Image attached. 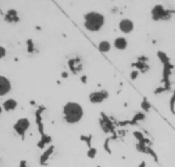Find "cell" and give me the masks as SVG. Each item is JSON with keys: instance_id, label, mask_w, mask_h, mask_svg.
<instances>
[{"instance_id": "2", "label": "cell", "mask_w": 175, "mask_h": 167, "mask_svg": "<svg viewBox=\"0 0 175 167\" xmlns=\"http://www.w3.org/2000/svg\"><path fill=\"white\" fill-rule=\"evenodd\" d=\"M105 19L97 12H89L85 15V28L91 32L98 31L103 27Z\"/></svg>"}, {"instance_id": "6", "label": "cell", "mask_w": 175, "mask_h": 167, "mask_svg": "<svg viewBox=\"0 0 175 167\" xmlns=\"http://www.w3.org/2000/svg\"><path fill=\"white\" fill-rule=\"evenodd\" d=\"M119 29L123 33H125V34H129V33L132 32L133 29H134V23H133V21H130V19H124L120 21Z\"/></svg>"}, {"instance_id": "4", "label": "cell", "mask_w": 175, "mask_h": 167, "mask_svg": "<svg viewBox=\"0 0 175 167\" xmlns=\"http://www.w3.org/2000/svg\"><path fill=\"white\" fill-rule=\"evenodd\" d=\"M12 90V84L7 77L0 74V98L6 97Z\"/></svg>"}, {"instance_id": "9", "label": "cell", "mask_w": 175, "mask_h": 167, "mask_svg": "<svg viewBox=\"0 0 175 167\" xmlns=\"http://www.w3.org/2000/svg\"><path fill=\"white\" fill-rule=\"evenodd\" d=\"M111 43L107 41H101L99 44H98V50L103 53H107V52L111 50Z\"/></svg>"}, {"instance_id": "3", "label": "cell", "mask_w": 175, "mask_h": 167, "mask_svg": "<svg viewBox=\"0 0 175 167\" xmlns=\"http://www.w3.org/2000/svg\"><path fill=\"white\" fill-rule=\"evenodd\" d=\"M31 126V121L29 120L27 117H22L19 118L16 121V123L14 124V130L16 132V135L20 137H25L27 134V132L29 130Z\"/></svg>"}, {"instance_id": "1", "label": "cell", "mask_w": 175, "mask_h": 167, "mask_svg": "<svg viewBox=\"0 0 175 167\" xmlns=\"http://www.w3.org/2000/svg\"><path fill=\"white\" fill-rule=\"evenodd\" d=\"M63 118L68 124H77L84 116V109L81 104L74 101H69L63 106Z\"/></svg>"}, {"instance_id": "8", "label": "cell", "mask_w": 175, "mask_h": 167, "mask_svg": "<svg viewBox=\"0 0 175 167\" xmlns=\"http://www.w3.org/2000/svg\"><path fill=\"white\" fill-rule=\"evenodd\" d=\"M16 106H18V102L14 99L6 100V101H4V103H3L2 105L3 109H4L5 111H12V110L16 109Z\"/></svg>"}, {"instance_id": "5", "label": "cell", "mask_w": 175, "mask_h": 167, "mask_svg": "<svg viewBox=\"0 0 175 167\" xmlns=\"http://www.w3.org/2000/svg\"><path fill=\"white\" fill-rule=\"evenodd\" d=\"M107 98V93L105 91H97V92H92L89 95V100L91 103H101Z\"/></svg>"}, {"instance_id": "10", "label": "cell", "mask_w": 175, "mask_h": 167, "mask_svg": "<svg viewBox=\"0 0 175 167\" xmlns=\"http://www.w3.org/2000/svg\"><path fill=\"white\" fill-rule=\"evenodd\" d=\"M6 54H7L6 49H5L3 46H1V45H0V60H1V59H3V58L6 56Z\"/></svg>"}, {"instance_id": "7", "label": "cell", "mask_w": 175, "mask_h": 167, "mask_svg": "<svg viewBox=\"0 0 175 167\" xmlns=\"http://www.w3.org/2000/svg\"><path fill=\"white\" fill-rule=\"evenodd\" d=\"M127 44H128V43H127V40L123 37L117 38L114 43L115 48L118 49V50H125V49L127 48Z\"/></svg>"}]
</instances>
